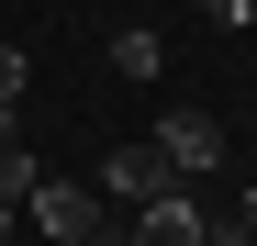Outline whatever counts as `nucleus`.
Returning <instances> with one entry per match:
<instances>
[{
	"instance_id": "f257e3e1",
	"label": "nucleus",
	"mask_w": 257,
	"mask_h": 246,
	"mask_svg": "<svg viewBox=\"0 0 257 246\" xmlns=\"http://www.w3.org/2000/svg\"><path fill=\"white\" fill-rule=\"evenodd\" d=\"M23 224L45 235V246H90V235H101V190H90V179H34Z\"/></svg>"
},
{
	"instance_id": "f03ea898",
	"label": "nucleus",
	"mask_w": 257,
	"mask_h": 246,
	"mask_svg": "<svg viewBox=\"0 0 257 246\" xmlns=\"http://www.w3.org/2000/svg\"><path fill=\"white\" fill-rule=\"evenodd\" d=\"M90 190H101V201H135V213H146V201H168V190H190V179H179V168H168V157H157V146H112Z\"/></svg>"
},
{
	"instance_id": "7ed1b4c3",
	"label": "nucleus",
	"mask_w": 257,
	"mask_h": 246,
	"mask_svg": "<svg viewBox=\"0 0 257 246\" xmlns=\"http://www.w3.org/2000/svg\"><path fill=\"white\" fill-rule=\"evenodd\" d=\"M146 146H157V157H168L179 179H201V168H224V123H212V112H168L157 135H146Z\"/></svg>"
},
{
	"instance_id": "20e7f679",
	"label": "nucleus",
	"mask_w": 257,
	"mask_h": 246,
	"mask_svg": "<svg viewBox=\"0 0 257 246\" xmlns=\"http://www.w3.org/2000/svg\"><path fill=\"white\" fill-rule=\"evenodd\" d=\"M123 246H201V201H190V190H168V201H146Z\"/></svg>"
},
{
	"instance_id": "39448f33",
	"label": "nucleus",
	"mask_w": 257,
	"mask_h": 246,
	"mask_svg": "<svg viewBox=\"0 0 257 246\" xmlns=\"http://www.w3.org/2000/svg\"><path fill=\"white\" fill-rule=\"evenodd\" d=\"M168 67V45H157V34L135 23V34H112V78H157Z\"/></svg>"
},
{
	"instance_id": "423d86ee",
	"label": "nucleus",
	"mask_w": 257,
	"mask_h": 246,
	"mask_svg": "<svg viewBox=\"0 0 257 246\" xmlns=\"http://www.w3.org/2000/svg\"><path fill=\"white\" fill-rule=\"evenodd\" d=\"M34 179H45V168H34V157L0 135V213H23V201H34Z\"/></svg>"
},
{
	"instance_id": "0eeeda50",
	"label": "nucleus",
	"mask_w": 257,
	"mask_h": 246,
	"mask_svg": "<svg viewBox=\"0 0 257 246\" xmlns=\"http://www.w3.org/2000/svg\"><path fill=\"white\" fill-rule=\"evenodd\" d=\"M23 78H34V56H23V45H0V135H12V112H23Z\"/></svg>"
},
{
	"instance_id": "6e6552de",
	"label": "nucleus",
	"mask_w": 257,
	"mask_h": 246,
	"mask_svg": "<svg viewBox=\"0 0 257 246\" xmlns=\"http://www.w3.org/2000/svg\"><path fill=\"white\" fill-rule=\"evenodd\" d=\"M201 12H212V23H257V0H201Z\"/></svg>"
},
{
	"instance_id": "1a4fd4ad",
	"label": "nucleus",
	"mask_w": 257,
	"mask_h": 246,
	"mask_svg": "<svg viewBox=\"0 0 257 246\" xmlns=\"http://www.w3.org/2000/svg\"><path fill=\"white\" fill-rule=\"evenodd\" d=\"M235 224H246V235H257V190H246V201H235Z\"/></svg>"
},
{
	"instance_id": "9d476101",
	"label": "nucleus",
	"mask_w": 257,
	"mask_h": 246,
	"mask_svg": "<svg viewBox=\"0 0 257 246\" xmlns=\"http://www.w3.org/2000/svg\"><path fill=\"white\" fill-rule=\"evenodd\" d=\"M90 246H123V235H90Z\"/></svg>"
}]
</instances>
